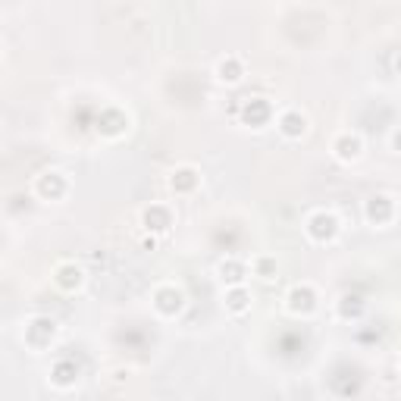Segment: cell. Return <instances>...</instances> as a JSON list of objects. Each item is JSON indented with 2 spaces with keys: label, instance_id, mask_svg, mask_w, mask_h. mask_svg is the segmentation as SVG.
<instances>
[{
  "label": "cell",
  "instance_id": "8fae6325",
  "mask_svg": "<svg viewBox=\"0 0 401 401\" xmlns=\"http://www.w3.org/2000/svg\"><path fill=\"white\" fill-rule=\"evenodd\" d=\"M170 188L176 194H185V192H194L198 188V173L192 170V166H182V170H176L170 176Z\"/></svg>",
  "mask_w": 401,
  "mask_h": 401
},
{
  "label": "cell",
  "instance_id": "9c48e42d",
  "mask_svg": "<svg viewBox=\"0 0 401 401\" xmlns=\"http://www.w3.org/2000/svg\"><path fill=\"white\" fill-rule=\"evenodd\" d=\"M279 132L286 138H301L304 132H308V120H304V113L298 110H286L279 116Z\"/></svg>",
  "mask_w": 401,
  "mask_h": 401
},
{
  "label": "cell",
  "instance_id": "7c38bea8",
  "mask_svg": "<svg viewBox=\"0 0 401 401\" xmlns=\"http://www.w3.org/2000/svg\"><path fill=\"white\" fill-rule=\"evenodd\" d=\"M226 308L232 313H245L251 308V295H248V289L242 282H238V286H229V291H226Z\"/></svg>",
  "mask_w": 401,
  "mask_h": 401
},
{
  "label": "cell",
  "instance_id": "ba28073f",
  "mask_svg": "<svg viewBox=\"0 0 401 401\" xmlns=\"http://www.w3.org/2000/svg\"><path fill=\"white\" fill-rule=\"evenodd\" d=\"M82 279H85V273H82V267H76V264H60L57 267V273H54V282L63 291H76L79 286H82Z\"/></svg>",
  "mask_w": 401,
  "mask_h": 401
},
{
  "label": "cell",
  "instance_id": "2e32d148",
  "mask_svg": "<svg viewBox=\"0 0 401 401\" xmlns=\"http://www.w3.org/2000/svg\"><path fill=\"white\" fill-rule=\"evenodd\" d=\"M76 376H79V367H76V364H69V361H60V364L54 367V383H57V385L76 383Z\"/></svg>",
  "mask_w": 401,
  "mask_h": 401
},
{
  "label": "cell",
  "instance_id": "5b68a950",
  "mask_svg": "<svg viewBox=\"0 0 401 401\" xmlns=\"http://www.w3.org/2000/svg\"><path fill=\"white\" fill-rule=\"evenodd\" d=\"M38 194L41 198H50V201H57V198H63L66 194V176L63 173H45V176L38 179Z\"/></svg>",
  "mask_w": 401,
  "mask_h": 401
},
{
  "label": "cell",
  "instance_id": "3957f363",
  "mask_svg": "<svg viewBox=\"0 0 401 401\" xmlns=\"http://www.w3.org/2000/svg\"><path fill=\"white\" fill-rule=\"evenodd\" d=\"M141 223H144V229H151V232H166L173 226V214H170V207H163V204H151V207L141 214Z\"/></svg>",
  "mask_w": 401,
  "mask_h": 401
},
{
  "label": "cell",
  "instance_id": "9a60e30c",
  "mask_svg": "<svg viewBox=\"0 0 401 401\" xmlns=\"http://www.w3.org/2000/svg\"><path fill=\"white\" fill-rule=\"evenodd\" d=\"M245 264H238V260H223L220 264V279L229 282V286H238V282L245 279Z\"/></svg>",
  "mask_w": 401,
  "mask_h": 401
},
{
  "label": "cell",
  "instance_id": "7a4b0ae2",
  "mask_svg": "<svg viewBox=\"0 0 401 401\" xmlns=\"http://www.w3.org/2000/svg\"><path fill=\"white\" fill-rule=\"evenodd\" d=\"M182 291L176 286H163V289H157L154 291V308L163 313V317H173V313H179L182 310Z\"/></svg>",
  "mask_w": 401,
  "mask_h": 401
},
{
  "label": "cell",
  "instance_id": "6da1fadb",
  "mask_svg": "<svg viewBox=\"0 0 401 401\" xmlns=\"http://www.w3.org/2000/svg\"><path fill=\"white\" fill-rule=\"evenodd\" d=\"M308 236L313 238V242H332L335 236H339V220H335L332 214H323V210H320V214H313L310 220H308Z\"/></svg>",
  "mask_w": 401,
  "mask_h": 401
},
{
  "label": "cell",
  "instance_id": "30bf717a",
  "mask_svg": "<svg viewBox=\"0 0 401 401\" xmlns=\"http://www.w3.org/2000/svg\"><path fill=\"white\" fill-rule=\"evenodd\" d=\"M367 220L370 223H389L392 220V198H385V194L370 198L367 201Z\"/></svg>",
  "mask_w": 401,
  "mask_h": 401
},
{
  "label": "cell",
  "instance_id": "277c9868",
  "mask_svg": "<svg viewBox=\"0 0 401 401\" xmlns=\"http://www.w3.org/2000/svg\"><path fill=\"white\" fill-rule=\"evenodd\" d=\"M57 335V323L47 317H35L32 323H28V342H32L35 348H45L50 339Z\"/></svg>",
  "mask_w": 401,
  "mask_h": 401
},
{
  "label": "cell",
  "instance_id": "5bb4252c",
  "mask_svg": "<svg viewBox=\"0 0 401 401\" xmlns=\"http://www.w3.org/2000/svg\"><path fill=\"white\" fill-rule=\"evenodd\" d=\"M335 154H339V160H357L361 157V138L342 135L339 141H335Z\"/></svg>",
  "mask_w": 401,
  "mask_h": 401
},
{
  "label": "cell",
  "instance_id": "ac0fdd59",
  "mask_svg": "<svg viewBox=\"0 0 401 401\" xmlns=\"http://www.w3.org/2000/svg\"><path fill=\"white\" fill-rule=\"evenodd\" d=\"M254 269H257V276H264V279H273L276 260L273 257H257V260H254Z\"/></svg>",
  "mask_w": 401,
  "mask_h": 401
},
{
  "label": "cell",
  "instance_id": "52a82bcc",
  "mask_svg": "<svg viewBox=\"0 0 401 401\" xmlns=\"http://www.w3.org/2000/svg\"><path fill=\"white\" fill-rule=\"evenodd\" d=\"M242 120L248 122V126H264V122L269 120V104L264 98H251V100H245V107H242Z\"/></svg>",
  "mask_w": 401,
  "mask_h": 401
},
{
  "label": "cell",
  "instance_id": "e0dca14e",
  "mask_svg": "<svg viewBox=\"0 0 401 401\" xmlns=\"http://www.w3.org/2000/svg\"><path fill=\"white\" fill-rule=\"evenodd\" d=\"M342 317H361V310H364V301L357 295H345L342 298Z\"/></svg>",
  "mask_w": 401,
  "mask_h": 401
},
{
  "label": "cell",
  "instance_id": "4fadbf2b",
  "mask_svg": "<svg viewBox=\"0 0 401 401\" xmlns=\"http://www.w3.org/2000/svg\"><path fill=\"white\" fill-rule=\"evenodd\" d=\"M242 76H245V66L236 60V57H226V60H220V66H216V79H220V82L236 85Z\"/></svg>",
  "mask_w": 401,
  "mask_h": 401
},
{
  "label": "cell",
  "instance_id": "8992f818",
  "mask_svg": "<svg viewBox=\"0 0 401 401\" xmlns=\"http://www.w3.org/2000/svg\"><path fill=\"white\" fill-rule=\"evenodd\" d=\"M317 308V295L310 286H295L289 291V310L291 313H310Z\"/></svg>",
  "mask_w": 401,
  "mask_h": 401
}]
</instances>
